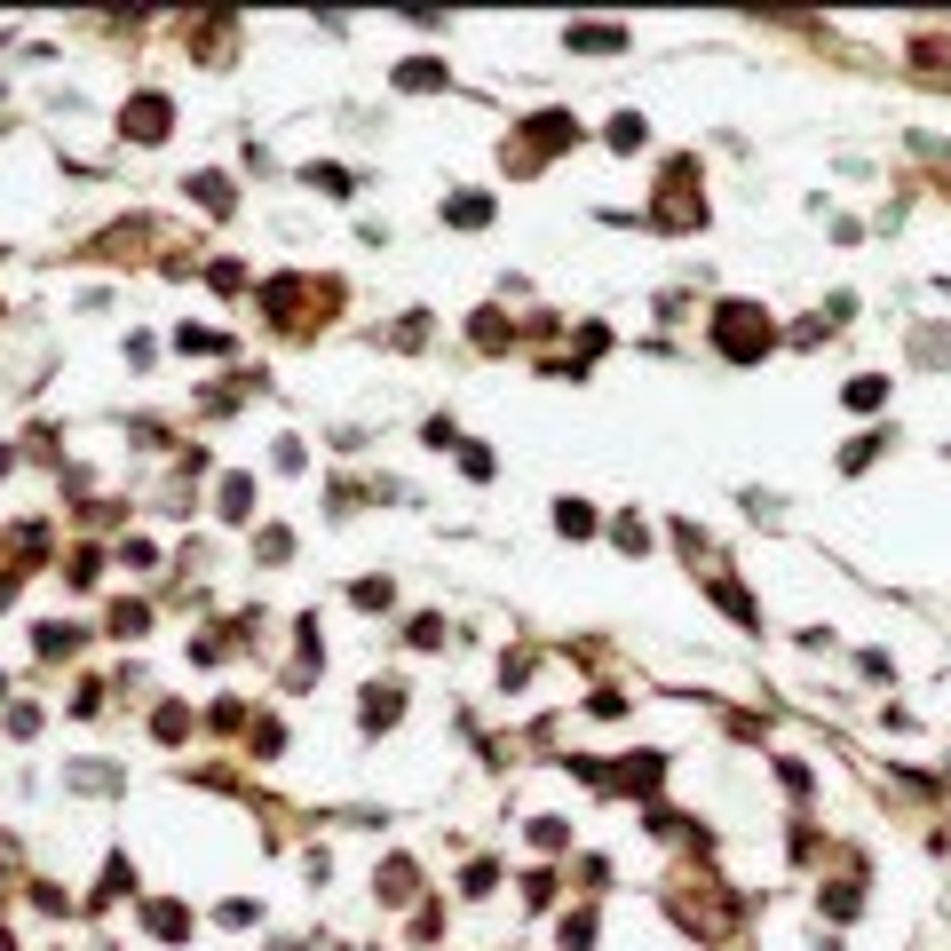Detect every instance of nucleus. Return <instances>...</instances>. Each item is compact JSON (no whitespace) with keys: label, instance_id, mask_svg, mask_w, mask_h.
<instances>
[{"label":"nucleus","instance_id":"13","mask_svg":"<svg viewBox=\"0 0 951 951\" xmlns=\"http://www.w3.org/2000/svg\"><path fill=\"white\" fill-rule=\"evenodd\" d=\"M183 349H191V357H214V349H222V333H199V325H183Z\"/></svg>","mask_w":951,"mask_h":951},{"label":"nucleus","instance_id":"14","mask_svg":"<svg viewBox=\"0 0 951 951\" xmlns=\"http://www.w3.org/2000/svg\"><path fill=\"white\" fill-rule=\"evenodd\" d=\"M595 944V928H587V912H579V920H563V951H587Z\"/></svg>","mask_w":951,"mask_h":951},{"label":"nucleus","instance_id":"12","mask_svg":"<svg viewBox=\"0 0 951 951\" xmlns=\"http://www.w3.org/2000/svg\"><path fill=\"white\" fill-rule=\"evenodd\" d=\"M611 143H619V151H634V143H642V119H634V111H619V119H611Z\"/></svg>","mask_w":951,"mask_h":951},{"label":"nucleus","instance_id":"15","mask_svg":"<svg viewBox=\"0 0 951 951\" xmlns=\"http://www.w3.org/2000/svg\"><path fill=\"white\" fill-rule=\"evenodd\" d=\"M619 547H634V555L650 547V531H642V516H619Z\"/></svg>","mask_w":951,"mask_h":951},{"label":"nucleus","instance_id":"11","mask_svg":"<svg viewBox=\"0 0 951 951\" xmlns=\"http://www.w3.org/2000/svg\"><path fill=\"white\" fill-rule=\"evenodd\" d=\"M151 928H159V936H191V920H183V904H151Z\"/></svg>","mask_w":951,"mask_h":951},{"label":"nucleus","instance_id":"7","mask_svg":"<svg viewBox=\"0 0 951 951\" xmlns=\"http://www.w3.org/2000/svg\"><path fill=\"white\" fill-rule=\"evenodd\" d=\"M484 214H492L484 191H460V199H452V222H460V230H484Z\"/></svg>","mask_w":951,"mask_h":951},{"label":"nucleus","instance_id":"2","mask_svg":"<svg viewBox=\"0 0 951 951\" xmlns=\"http://www.w3.org/2000/svg\"><path fill=\"white\" fill-rule=\"evenodd\" d=\"M690 222H706V199H690V167L674 159L658 183V230H690Z\"/></svg>","mask_w":951,"mask_h":951},{"label":"nucleus","instance_id":"9","mask_svg":"<svg viewBox=\"0 0 951 951\" xmlns=\"http://www.w3.org/2000/svg\"><path fill=\"white\" fill-rule=\"evenodd\" d=\"M397 88H444V64H397Z\"/></svg>","mask_w":951,"mask_h":951},{"label":"nucleus","instance_id":"3","mask_svg":"<svg viewBox=\"0 0 951 951\" xmlns=\"http://www.w3.org/2000/svg\"><path fill=\"white\" fill-rule=\"evenodd\" d=\"M167 119H175V111H167V96H135L119 127H127V135H143V143H159V135H167Z\"/></svg>","mask_w":951,"mask_h":951},{"label":"nucleus","instance_id":"8","mask_svg":"<svg viewBox=\"0 0 951 951\" xmlns=\"http://www.w3.org/2000/svg\"><path fill=\"white\" fill-rule=\"evenodd\" d=\"M397 706H405L397 690H365V730H381V722H397Z\"/></svg>","mask_w":951,"mask_h":951},{"label":"nucleus","instance_id":"10","mask_svg":"<svg viewBox=\"0 0 951 951\" xmlns=\"http://www.w3.org/2000/svg\"><path fill=\"white\" fill-rule=\"evenodd\" d=\"M555 524L579 539V531H595V508H587V500H563V508H555Z\"/></svg>","mask_w":951,"mask_h":951},{"label":"nucleus","instance_id":"6","mask_svg":"<svg viewBox=\"0 0 951 951\" xmlns=\"http://www.w3.org/2000/svg\"><path fill=\"white\" fill-rule=\"evenodd\" d=\"M872 405H888V381H880V373L848 381V413H872Z\"/></svg>","mask_w":951,"mask_h":951},{"label":"nucleus","instance_id":"4","mask_svg":"<svg viewBox=\"0 0 951 951\" xmlns=\"http://www.w3.org/2000/svg\"><path fill=\"white\" fill-rule=\"evenodd\" d=\"M524 143H539V151H563V143H579V119L571 111H539L524 127Z\"/></svg>","mask_w":951,"mask_h":951},{"label":"nucleus","instance_id":"1","mask_svg":"<svg viewBox=\"0 0 951 951\" xmlns=\"http://www.w3.org/2000/svg\"><path fill=\"white\" fill-rule=\"evenodd\" d=\"M714 349H722V357H738V365H753V357H769V349H777V325L753 310V302H722V310H714Z\"/></svg>","mask_w":951,"mask_h":951},{"label":"nucleus","instance_id":"5","mask_svg":"<svg viewBox=\"0 0 951 951\" xmlns=\"http://www.w3.org/2000/svg\"><path fill=\"white\" fill-rule=\"evenodd\" d=\"M571 48H587V56H611V48H627V32H619V24H571Z\"/></svg>","mask_w":951,"mask_h":951}]
</instances>
